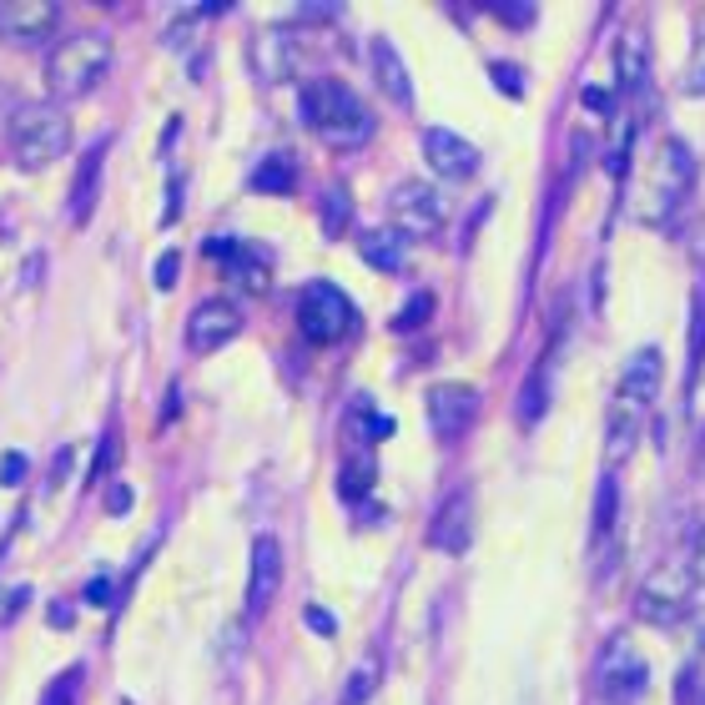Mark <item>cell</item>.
I'll return each mask as SVG.
<instances>
[{"instance_id": "obj_18", "label": "cell", "mask_w": 705, "mask_h": 705, "mask_svg": "<svg viewBox=\"0 0 705 705\" xmlns=\"http://www.w3.org/2000/svg\"><path fill=\"white\" fill-rule=\"evenodd\" d=\"M359 257L373 267V273H404L408 267V238L388 222V228H368L359 238Z\"/></svg>"}, {"instance_id": "obj_35", "label": "cell", "mask_w": 705, "mask_h": 705, "mask_svg": "<svg viewBox=\"0 0 705 705\" xmlns=\"http://www.w3.org/2000/svg\"><path fill=\"white\" fill-rule=\"evenodd\" d=\"M21 478H25V454H5V464H0V484H11L15 489Z\"/></svg>"}, {"instance_id": "obj_16", "label": "cell", "mask_w": 705, "mask_h": 705, "mask_svg": "<svg viewBox=\"0 0 705 705\" xmlns=\"http://www.w3.org/2000/svg\"><path fill=\"white\" fill-rule=\"evenodd\" d=\"M368 66H373V81H378V91L388 96V101H398V107H414V76H408L404 56L394 51V41L373 36L368 41Z\"/></svg>"}, {"instance_id": "obj_33", "label": "cell", "mask_w": 705, "mask_h": 705, "mask_svg": "<svg viewBox=\"0 0 705 705\" xmlns=\"http://www.w3.org/2000/svg\"><path fill=\"white\" fill-rule=\"evenodd\" d=\"M177 273H181V257H177V252H162V263H156V287H172V283H177Z\"/></svg>"}, {"instance_id": "obj_26", "label": "cell", "mask_w": 705, "mask_h": 705, "mask_svg": "<svg viewBox=\"0 0 705 705\" xmlns=\"http://www.w3.org/2000/svg\"><path fill=\"white\" fill-rule=\"evenodd\" d=\"M378 681H383V665L368 656L363 665H353V675H348L343 701H338V705H368L373 695H378Z\"/></svg>"}, {"instance_id": "obj_5", "label": "cell", "mask_w": 705, "mask_h": 705, "mask_svg": "<svg viewBox=\"0 0 705 705\" xmlns=\"http://www.w3.org/2000/svg\"><path fill=\"white\" fill-rule=\"evenodd\" d=\"M695 605V585L681 564H660L656 574H646V585L635 590V615L656 630H675V625L691 620Z\"/></svg>"}, {"instance_id": "obj_28", "label": "cell", "mask_w": 705, "mask_h": 705, "mask_svg": "<svg viewBox=\"0 0 705 705\" xmlns=\"http://www.w3.org/2000/svg\"><path fill=\"white\" fill-rule=\"evenodd\" d=\"M681 570L691 574V585L695 590H705V525L691 535V544L681 550Z\"/></svg>"}, {"instance_id": "obj_10", "label": "cell", "mask_w": 705, "mask_h": 705, "mask_svg": "<svg viewBox=\"0 0 705 705\" xmlns=\"http://www.w3.org/2000/svg\"><path fill=\"white\" fill-rule=\"evenodd\" d=\"M56 25H60L56 0H5L0 5V41H11L21 51H36L41 41H51Z\"/></svg>"}, {"instance_id": "obj_21", "label": "cell", "mask_w": 705, "mask_h": 705, "mask_svg": "<svg viewBox=\"0 0 705 705\" xmlns=\"http://www.w3.org/2000/svg\"><path fill=\"white\" fill-rule=\"evenodd\" d=\"M705 368V277L695 283V302H691V363H685V388H681V404L695 398V383H701Z\"/></svg>"}, {"instance_id": "obj_42", "label": "cell", "mask_w": 705, "mask_h": 705, "mask_svg": "<svg viewBox=\"0 0 705 705\" xmlns=\"http://www.w3.org/2000/svg\"><path fill=\"white\" fill-rule=\"evenodd\" d=\"M701 705H705V695H701Z\"/></svg>"}, {"instance_id": "obj_27", "label": "cell", "mask_w": 705, "mask_h": 705, "mask_svg": "<svg viewBox=\"0 0 705 705\" xmlns=\"http://www.w3.org/2000/svg\"><path fill=\"white\" fill-rule=\"evenodd\" d=\"M81 665H71V670H60L56 681L46 685V695H41V705H76V695H81Z\"/></svg>"}, {"instance_id": "obj_7", "label": "cell", "mask_w": 705, "mask_h": 705, "mask_svg": "<svg viewBox=\"0 0 705 705\" xmlns=\"http://www.w3.org/2000/svg\"><path fill=\"white\" fill-rule=\"evenodd\" d=\"M298 328L308 343H343V338L359 328V308H353L333 283H312L298 302Z\"/></svg>"}, {"instance_id": "obj_39", "label": "cell", "mask_w": 705, "mask_h": 705, "mask_svg": "<svg viewBox=\"0 0 705 705\" xmlns=\"http://www.w3.org/2000/svg\"><path fill=\"white\" fill-rule=\"evenodd\" d=\"M585 107L590 111H599V107L610 111V96H599V86H585Z\"/></svg>"}, {"instance_id": "obj_17", "label": "cell", "mask_w": 705, "mask_h": 705, "mask_svg": "<svg viewBox=\"0 0 705 705\" xmlns=\"http://www.w3.org/2000/svg\"><path fill=\"white\" fill-rule=\"evenodd\" d=\"M252 66H257V76H263L267 86H277L283 76L298 71V46H293V36H287L283 25H267L263 36H257V51H252Z\"/></svg>"}, {"instance_id": "obj_1", "label": "cell", "mask_w": 705, "mask_h": 705, "mask_svg": "<svg viewBox=\"0 0 705 705\" xmlns=\"http://www.w3.org/2000/svg\"><path fill=\"white\" fill-rule=\"evenodd\" d=\"M302 121H308L328 146H343V152L368 146L373 132H378V121L363 107V96L348 81H338V76H318V81L302 86Z\"/></svg>"}, {"instance_id": "obj_29", "label": "cell", "mask_w": 705, "mask_h": 705, "mask_svg": "<svg viewBox=\"0 0 705 705\" xmlns=\"http://www.w3.org/2000/svg\"><path fill=\"white\" fill-rule=\"evenodd\" d=\"M646 51H640V36H625V46H620V81L625 86H640L646 81Z\"/></svg>"}, {"instance_id": "obj_12", "label": "cell", "mask_w": 705, "mask_h": 705, "mask_svg": "<svg viewBox=\"0 0 705 705\" xmlns=\"http://www.w3.org/2000/svg\"><path fill=\"white\" fill-rule=\"evenodd\" d=\"M283 590V544L273 535L252 539V570H247V620H263L267 605Z\"/></svg>"}, {"instance_id": "obj_38", "label": "cell", "mask_w": 705, "mask_h": 705, "mask_svg": "<svg viewBox=\"0 0 705 705\" xmlns=\"http://www.w3.org/2000/svg\"><path fill=\"white\" fill-rule=\"evenodd\" d=\"M86 599H91V605H107V599H111V580H107V574H96L91 585H86Z\"/></svg>"}, {"instance_id": "obj_13", "label": "cell", "mask_w": 705, "mask_h": 705, "mask_svg": "<svg viewBox=\"0 0 705 705\" xmlns=\"http://www.w3.org/2000/svg\"><path fill=\"white\" fill-rule=\"evenodd\" d=\"M423 156H429V167L449 181H469L478 172V162H484L478 146L464 142L459 132H449V126H429V132H423Z\"/></svg>"}, {"instance_id": "obj_31", "label": "cell", "mask_w": 705, "mask_h": 705, "mask_svg": "<svg viewBox=\"0 0 705 705\" xmlns=\"http://www.w3.org/2000/svg\"><path fill=\"white\" fill-rule=\"evenodd\" d=\"M489 11L499 15L504 25H535V11H539V5H529V0H525V5H519V0H494Z\"/></svg>"}, {"instance_id": "obj_24", "label": "cell", "mask_w": 705, "mask_h": 705, "mask_svg": "<svg viewBox=\"0 0 705 705\" xmlns=\"http://www.w3.org/2000/svg\"><path fill=\"white\" fill-rule=\"evenodd\" d=\"M550 359H554V348L544 353V363L535 368L529 388L519 394V429H535V423L544 419V408H550Z\"/></svg>"}, {"instance_id": "obj_8", "label": "cell", "mask_w": 705, "mask_h": 705, "mask_svg": "<svg viewBox=\"0 0 705 705\" xmlns=\"http://www.w3.org/2000/svg\"><path fill=\"white\" fill-rule=\"evenodd\" d=\"M484 414V394L474 383H433L429 388V423L443 443H459Z\"/></svg>"}, {"instance_id": "obj_34", "label": "cell", "mask_w": 705, "mask_h": 705, "mask_svg": "<svg viewBox=\"0 0 705 705\" xmlns=\"http://www.w3.org/2000/svg\"><path fill=\"white\" fill-rule=\"evenodd\" d=\"M308 630H318V635H338L333 610H323V605H308Z\"/></svg>"}, {"instance_id": "obj_3", "label": "cell", "mask_w": 705, "mask_h": 705, "mask_svg": "<svg viewBox=\"0 0 705 705\" xmlns=\"http://www.w3.org/2000/svg\"><path fill=\"white\" fill-rule=\"evenodd\" d=\"M111 71V36L107 31H81V36L60 41L46 60V86L56 101H81L101 86Z\"/></svg>"}, {"instance_id": "obj_25", "label": "cell", "mask_w": 705, "mask_h": 705, "mask_svg": "<svg viewBox=\"0 0 705 705\" xmlns=\"http://www.w3.org/2000/svg\"><path fill=\"white\" fill-rule=\"evenodd\" d=\"M348 212H353V197H348L343 187H328L323 197H318V228H323V238H343Z\"/></svg>"}, {"instance_id": "obj_6", "label": "cell", "mask_w": 705, "mask_h": 705, "mask_svg": "<svg viewBox=\"0 0 705 705\" xmlns=\"http://www.w3.org/2000/svg\"><path fill=\"white\" fill-rule=\"evenodd\" d=\"M595 681L599 691H605V701L615 705H630L646 695L650 685V660L640 656V646H635V635H610L605 646H599V660H595Z\"/></svg>"}, {"instance_id": "obj_30", "label": "cell", "mask_w": 705, "mask_h": 705, "mask_svg": "<svg viewBox=\"0 0 705 705\" xmlns=\"http://www.w3.org/2000/svg\"><path fill=\"white\" fill-rule=\"evenodd\" d=\"M429 312H433V298H429V293H414V302H408V308L394 318V328H398V333H414Z\"/></svg>"}, {"instance_id": "obj_4", "label": "cell", "mask_w": 705, "mask_h": 705, "mask_svg": "<svg viewBox=\"0 0 705 705\" xmlns=\"http://www.w3.org/2000/svg\"><path fill=\"white\" fill-rule=\"evenodd\" d=\"M695 187V152L685 142H660V156H656V172H650V197H646V222H656V228H665L670 217L685 207V197H691Z\"/></svg>"}, {"instance_id": "obj_19", "label": "cell", "mask_w": 705, "mask_h": 705, "mask_svg": "<svg viewBox=\"0 0 705 705\" xmlns=\"http://www.w3.org/2000/svg\"><path fill=\"white\" fill-rule=\"evenodd\" d=\"M640 414L646 408L630 404V398H615L610 414H605V454L610 464H625L635 454V443H640Z\"/></svg>"}, {"instance_id": "obj_37", "label": "cell", "mask_w": 705, "mask_h": 705, "mask_svg": "<svg viewBox=\"0 0 705 705\" xmlns=\"http://www.w3.org/2000/svg\"><path fill=\"white\" fill-rule=\"evenodd\" d=\"M107 509H111V515H132V489H126V484H117V489H111V499H107Z\"/></svg>"}, {"instance_id": "obj_22", "label": "cell", "mask_w": 705, "mask_h": 705, "mask_svg": "<svg viewBox=\"0 0 705 705\" xmlns=\"http://www.w3.org/2000/svg\"><path fill=\"white\" fill-rule=\"evenodd\" d=\"M615 519H620V484L615 478H605L599 484V499H595V525H590V550H605V544H615Z\"/></svg>"}, {"instance_id": "obj_15", "label": "cell", "mask_w": 705, "mask_h": 705, "mask_svg": "<svg viewBox=\"0 0 705 705\" xmlns=\"http://www.w3.org/2000/svg\"><path fill=\"white\" fill-rule=\"evenodd\" d=\"M660 378H665V359H660V348L646 343V348H635L630 359H625L620 368V398H630V404H656L660 394Z\"/></svg>"}, {"instance_id": "obj_14", "label": "cell", "mask_w": 705, "mask_h": 705, "mask_svg": "<svg viewBox=\"0 0 705 705\" xmlns=\"http://www.w3.org/2000/svg\"><path fill=\"white\" fill-rule=\"evenodd\" d=\"M429 544L439 554H464L474 544V494L469 489L449 494V504H443L429 525Z\"/></svg>"}, {"instance_id": "obj_2", "label": "cell", "mask_w": 705, "mask_h": 705, "mask_svg": "<svg viewBox=\"0 0 705 705\" xmlns=\"http://www.w3.org/2000/svg\"><path fill=\"white\" fill-rule=\"evenodd\" d=\"M5 146H11L21 172L51 167V162L71 152V117L56 101H21L11 111V121H5Z\"/></svg>"}, {"instance_id": "obj_40", "label": "cell", "mask_w": 705, "mask_h": 705, "mask_svg": "<svg viewBox=\"0 0 705 705\" xmlns=\"http://www.w3.org/2000/svg\"><path fill=\"white\" fill-rule=\"evenodd\" d=\"M51 625H56V630H71V605H56V610H51Z\"/></svg>"}, {"instance_id": "obj_11", "label": "cell", "mask_w": 705, "mask_h": 705, "mask_svg": "<svg viewBox=\"0 0 705 705\" xmlns=\"http://www.w3.org/2000/svg\"><path fill=\"white\" fill-rule=\"evenodd\" d=\"M242 333V308L228 298H207L202 308H191L187 318V348L191 353H217Z\"/></svg>"}, {"instance_id": "obj_9", "label": "cell", "mask_w": 705, "mask_h": 705, "mask_svg": "<svg viewBox=\"0 0 705 705\" xmlns=\"http://www.w3.org/2000/svg\"><path fill=\"white\" fill-rule=\"evenodd\" d=\"M388 212H394V228L404 232L408 242L414 238H433L443 228V197L429 187V181H398L388 191Z\"/></svg>"}, {"instance_id": "obj_20", "label": "cell", "mask_w": 705, "mask_h": 705, "mask_svg": "<svg viewBox=\"0 0 705 705\" xmlns=\"http://www.w3.org/2000/svg\"><path fill=\"white\" fill-rule=\"evenodd\" d=\"M107 136L96 146H86L81 156V172H76L71 181V228H86L91 222V207H96V191H101V162H107Z\"/></svg>"}, {"instance_id": "obj_36", "label": "cell", "mask_w": 705, "mask_h": 705, "mask_svg": "<svg viewBox=\"0 0 705 705\" xmlns=\"http://www.w3.org/2000/svg\"><path fill=\"white\" fill-rule=\"evenodd\" d=\"M685 86H691V96H705V46L695 51V60H691V76H685Z\"/></svg>"}, {"instance_id": "obj_32", "label": "cell", "mask_w": 705, "mask_h": 705, "mask_svg": "<svg viewBox=\"0 0 705 705\" xmlns=\"http://www.w3.org/2000/svg\"><path fill=\"white\" fill-rule=\"evenodd\" d=\"M489 76L504 86V96H525V71L519 66H504L499 60V66H489Z\"/></svg>"}, {"instance_id": "obj_41", "label": "cell", "mask_w": 705, "mask_h": 705, "mask_svg": "<svg viewBox=\"0 0 705 705\" xmlns=\"http://www.w3.org/2000/svg\"><path fill=\"white\" fill-rule=\"evenodd\" d=\"M701 469H705V433H701Z\"/></svg>"}, {"instance_id": "obj_23", "label": "cell", "mask_w": 705, "mask_h": 705, "mask_svg": "<svg viewBox=\"0 0 705 705\" xmlns=\"http://www.w3.org/2000/svg\"><path fill=\"white\" fill-rule=\"evenodd\" d=\"M247 187L252 191H293L298 187V162H293V156L287 152H273V156H263V162H257V172H252L247 177Z\"/></svg>"}]
</instances>
